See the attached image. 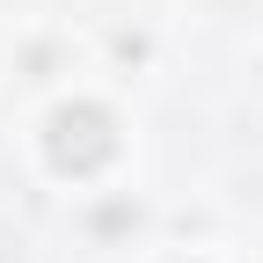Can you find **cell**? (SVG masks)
Instances as JSON below:
<instances>
[{"label": "cell", "instance_id": "cell-1", "mask_svg": "<svg viewBox=\"0 0 263 263\" xmlns=\"http://www.w3.org/2000/svg\"><path fill=\"white\" fill-rule=\"evenodd\" d=\"M117 139H110V117L103 110H59L51 117V161L59 168H95Z\"/></svg>", "mask_w": 263, "mask_h": 263}]
</instances>
